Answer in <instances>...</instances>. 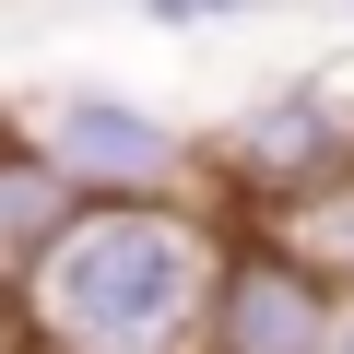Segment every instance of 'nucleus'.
<instances>
[{"instance_id": "f257e3e1", "label": "nucleus", "mask_w": 354, "mask_h": 354, "mask_svg": "<svg viewBox=\"0 0 354 354\" xmlns=\"http://www.w3.org/2000/svg\"><path fill=\"white\" fill-rule=\"evenodd\" d=\"M201 307V236L165 213H106L48 236V319L95 354H153L177 319Z\"/></svg>"}, {"instance_id": "7ed1b4c3", "label": "nucleus", "mask_w": 354, "mask_h": 354, "mask_svg": "<svg viewBox=\"0 0 354 354\" xmlns=\"http://www.w3.org/2000/svg\"><path fill=\"white\" fill-rule=\"evenodd\" d=\"M319 342H330V319L295 272H248L225 295V354H319Z\"/></svg>"}, {"instance_id": "39448f33", "label": "nucleus", "mask_w": 354, "mask_h": 354, "mask_svg": "<svg viewBox=\"0 0 354 354\" xmlns=\"http://www.w3.org/2000/svg\"><path fill=\"white\" fill-rule=\"evenodd\" d=\"M165 24H201V12H248V0H153Z\"/></svg>"}, {"instance_id": "f03ea898", "label": "nucleus", "mask_w": 354, "mask_h": 354, "mask_svg": "<svg viewBox=\"0 0 354 354\" xmlns=\"http://www.w3.org/2000/svg\"><path fill=\"white\" fill-rule=\"evenodd\" d=\"M165 118H142V106H118V95H71L59 118H48V165L59 177H165Z\"/></svg>"}, {"instance_id": "423d86ee", "label": "nucleus", "mask_w": 354, "mask_h": 354, "mask_svg": "<svg viewBox=\"0 0 354 354\" xmlns=\"http://www.w3.org/2000/svg\"><path fill=\"white\" fill-rule=\"evenodd\" d=\"M319 354H354V319H330V342H319Z\"/></svg>"}, {"instance_id": "20e7f679", "label": "nucleus", "mask_w": 354, "mask_h": 354, "mask_svg": "<svg viewBox=\"0 0 354 354\" xmlns=\"http://www.w3.org/2000/svg\"><path fill=\"white\" fill-rule=\"evenodd\" d=\"M71 225V177L59 165H0V248H48Z\"/></svg>"}]
</instances>
